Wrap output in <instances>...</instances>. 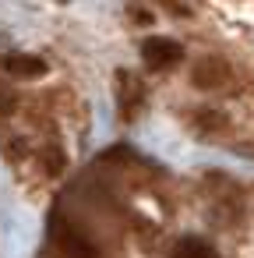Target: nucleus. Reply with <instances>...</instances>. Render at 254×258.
<instances>
[{
    "instance_id": "nucleus-5",
    "label": "nucleus",
    "mask_w": 254,
    "mask_h": 258,
    "mask_svg": "<svg viewBox=\"0 0 254 258\" xmlns=\"http://www.w3.org/2000/svg\"><path fill=\"white\" fill-rule=\"evenodd\" d=\"M173 258H219V251L205 244L201 237H180L173 244Z\"/></svg>"
},
{
    "instance_id": "nucleus-1",
    "label": "nucleus",
    "mask_w": 254,
    "mask_h": 258,
    "mask_svg": "<svg viewBox=\"0 0 254 258\" xmlns=\"http://www.w3.org/2000/svg\"><path fill=\"white\" fill-rule=\"evenodd\" d=\"M57 244H60V254L64 258H99V247L81 233V230H74L71 223H57Z\"/></svg>"
},
{
    "instance_id": "nucleus-4",
    "label": "nucleus",
    "mask_w": 254,
    "mask_h": 258,
    "mask_svg": "<svg viewBox=\"0 0 254 258\" xmlns=\"http://www.w3.org/2000/svg\"><path fill=\"white\" fill-rule=\"evenodd\" d=\"M226 78H229V68L222 60H215V57H208V60H201L194 68V85L198 89H219Z\"/></svg>"
},
{
    "instance_id": "nucleus-6",
    "label": "nucleus",
    "mask_w": 254,
    "mask_h": 258,
    "mask_svg": "<svg viewBox=\"0 0 254 258\" xmlns=\"http://www.w3.org/2000/svg\"><path fill=\"white\" fill-rule=\"evenodd\" d=\"M198 124H201V127H222V117H219V113H201Z\"/></svg>"
},
{
    "instance_id": "nucleus-3",
    "label": "nucleus",
    "mask_w": 254,
    "mask_h": 258,
    "mask_svg": "<svg viewBox=\"0 0 254 258\" xmlns=\"http://www.w3.org/2000/svg\"><path fill=\"white\" fill-rule=\"evenodd\" d=\"M0 64H4V71L15 75V78H39V75H46V60L25 57V53H11V57L0 60Z\"/></svg>"
},
{
    "instance_id": "nucleus-2",
    "label": "nucleus",
    "mask_w": 254,
    "mask_h": 258,
    "mask_svg": "<svg viewBox=\"0 0 254 258\" xmlns=\"http://www.w3.org/2000/svg\"><path fill=\"white\" fill-rule=\"evenodd\" d=\"M141 60H145L148 71H166V68H173V64L180 60V46H177L173 39L155 36V39H148V43L141 46Z\"/></svg>"
}]
</instances>
